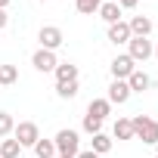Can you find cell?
Returning <instances> with one entry per match:
<instances>
[{"label":"cell","mask_w":158,"mask_h":158,"mask_svg":"<svg viewBox=\"0 0 158 158\" xmlns=\"http://www.w3.org/2000/svg\"><path fill=\"white\" fill-rule=\"evenodd\" d=\"M130 124H133V136H139V139L149 143V146L158 143V121H155V118H149V115H133Z\"/></svg>","instance_id":"6da1fadb"},{"label":"cell","mask_w":158,"mask_h":158,"mask_svg":"<svg viewBox=\"0 0 158 158\" xmlns=\"http://www.w3.org/2000/svg\"><path fill=\"white\" fill-rule=\"evenodd\" d=\"M56 155H68V158H74L77 152H81V136H77V130H59L56 133Z\"/></svg>","instance_id":"7a4b0ae2"},{"label":"cell","mask_w":158,"mask_h":158,"mask_svg":"<svg viewBox=\"0 0 158 158\" xmlns=\"http://www.w3.org/2000/svg\"><path fill=\"white\" fill-rule=\"evenodd\" d=\"M13 139H16L22 149H25V146H31V149H34V143L40 139V130H37V124H34V121H22V124H16Z\"/></svg>","instance_id":"3957f363"},{"label":"cell","mask_w":158,"mask_h":158,"mask_svg":"<svg viewBox=\"0 0 158 158\" xmlns=\"http://www.w3.org/2000/svg\"><path fill=\"white\" fill-rule=\"evenodd\" d=\"M152 53H155V47H152L149 37H130V40H127V56H130L133 62H146Z\"/></svg>","instance_id":"277c9868"},{"label":"cell","mask_w":158,"mask_h":158,"mask_svg":"<svg viewBox=\"0 0 158 158\" xmlns=\"http://www.w3.org/2000/svg\"><path fill=\"white\" fill-rule=\"evenodd\" d=\"M37 40H40V50H53V53H56V50L62 47L65 37H62V28H56V25H44V28L37 31Z\"/></svg>","instance_id":"5b68a950"},{"label":"cell","mask_w":158,"mask_h":158,"mask_svg":"<svg viewBox=\"0 0 158 158\" xmlns=\"http://www.w3.org/2000/svg\"><path fill=\"white\" fill-rule=\"evenodd\" d=\"M109 71H112V77H115V81H127V77L136 71V62H133V59L124 53V56H115V59H112Z\"/></svg>","instance_id":"8992f818"},{"label":"cell","mask_w":158,"mask_h":158,"mask_svg":"<svg viewBox=\"0 0 158 158\" xmlns=\"http://www.w3.org/2000/svg\"><path fill=\"white\" fill-rule=\"evenodd\" d=\"M31 65L37 68V71H56V65H59V59H56V53L53 50H37L34 56H31Z\"/></svg>","instance_id":"52a82bcc"},{"label":"cell","mask_w":158,"mask_h":158,"mask_svg":"<svg viewBox=\"0 0 158 158\" xmlns=\"http://www.w3.org/2000/svg\"><path fill=\"white\" fill-rule=\"evenodd\" d=\"M133 93H130V87H127V81H112V87H109V102L112 106H124L127 99H130Z\"/></svg>","instance_id":"ba28073f"},{"label":"cell","mask_w":158,"mask_h":158,"mask_svg":"<svg viewBox=\"0 0 158 158\" xmlns=\"http://www.w3.org/2000/svg\"><path fill=\"white\" fill-rule=\"evenodd\" d=\"M121 6L115 3V0H102V6H99V19L102 22H109V25H115V22H121Z\"/></svg>","instance_id":"9c48e42d"},{"label":"cell","mask_w":158,"mask_h":158,"mask_svg":"<svg viewBox=\"0 0 158 158\" xmlns=\"http://www.w3.org/2000/svg\"><path fill=\"white\" fill-rule=\"evenodd\" d=\"M127 28H130L133 37H149V34H152V19H146V16H133V19L127 22Z\"/></svg>","instance_id":"30bf717a"},{"label":"cell","mask_w":158,"mask_h":158,"mask_svg":"<svg viewBox=\"0 0 158 158\" xmlns=\"http://www.w3.org/2000/svg\"><path fill=\"white\" fill-rule=\"evenodd\" d=\"M133 34H130V28H127V22H115V25H109V40L115 44V47H121V44H127Z\"/></svg>","instance_id":"8fae6325"},{"label":"cell","mask_w":158,"mask_h":158,"mask_svg":"<svg viewBox=\"0 0 158 158\" xmlns=\"http://www.w3.org/2000/svg\"><path fill=\"white\" fill-rule=\"evenodd\" d=\"M127 87H130V93H143V90H149V87H152V77H149L146 71H139V68H136V71L127 77Z\"/></svg>","instance_id":"7c38bea8"},{"label":"cell","mask_w":158,"mask_h":158,"mask_svg":"<svg viewBox=\"0 0 158 158\" xmlns=\"http://www.w3.org/2000/svg\"><path fill=\"white\" fill-rule=\"evenodd\" d=\"M53 74H56V84H65V81H77V65H71V62H59Z\"/></svg>","instance_id":"4fadbf2b"},{"label":"cell","mask_w":158,"mask_h":158,"mask_svg":"<svg viewBox=\"0 0 158 158\" xmlns=\"http://www.w3.org/2000/svg\"><path fill=\"white\" fill-rule=\"evenodd\" d=\"M87 115H93V118L106 121V118L112 115V102H109V99H93V102L87 106Z\"/></svg>","instance_id":"5bb4252c"},{"label":"cell","mask_w":158,"mask_h":158,"mask_svg":"<svg viewBox=\"0 0 158 158\" xmlns=\"http://www.w3.org/2000/svg\"><path fill=\"white\" fill-rule=\"evenodd\" d=\"M112 133H115V139H133V124H130V118H118Z\"/></svg>","instance_id":"9a60e30c"},{"label":"cell","mask_w":158,"mask_h":158,"mask_svg":"<svg viewBox=\"0 0 158 158\" xmlns=\"http://www.w3.org/2000/svg\"><path fill=\"white\" fill-rule=\"evenodd\" d=\"M19 81V68L16 65H0V87H13Z\"/></svg>","instance_id":"2e32d148"},{"label":"cell","mask_w":158,"mask_h":158,"mask_svg":"<svg viewBox=\"0 0 158 158\" xmlns=\"http://www.w3.org/2000/svg\"><path fill=\"white\" fill-rule=\"evenodd\" d=\"M34 155L37 158H56V143L53 139H37L34 143Z\"/></svg>","instance_id":"e0dca14e"},{"label":"cell","mask_w":158,"mask_h":158,"mask_svg":"<svg viewBox=\"0 0 158 158\" xmlns=\"http://www.w3.org/2000/svg\"><path fill=\"white\" fill-rule=\"evenodd\" d=\"M90 152H96V155L112 152V139H109L106 133H96V136H93V143H90Z\"/></svg>","instance_id":"ac0fdd59"},{"label":"cell","mask_w":158,"mask_h":158,"mask_svg":"<svg viewBox=\"0 0 158 158\" xmlns=\"http://www.w3.org/2000/svg\"><path fill=\"white\" fill-rule=\"evenodd\" d=\"M22 155V146L16 139H3L0 143V158H19Z\"/></svg>","instance_id":"d6986e66"},{"label":"cell","mask_w":158,"mask_h":158,"mask_svg":"<svg viewBox=\"0 0 158 158\" xmlns=\"http://www.w3.org/2000/svg\"><path fill=\"white\" fill-rule=\"evenodd\" d=\"M74 6H77V13H84V16H93V13H99L102 0H74Z\"/></svg>","instance_id":"ffe728a7"},{"label":"cell","mask_w":158,"mask_h":158,"mask_svg":"<svg viewBox=\"0 0 158 158\" xmlns=\"http://www.w3.org/2000/svg\"><path fill=\"white\" fill-rule=\"evenodd\" d=\"M77 90H81V87H77V81H65V84H56V93H59L62 99H74V96H77Z\"/></svg>","instance_id":"44dd1931"},{"label":"cell","mask_w":158,"mask_h":158,"mask_svg":"<svg viewBox=\"0 0 158 158\" xmlns=\"http://www.w3.org/2000/svg\"><path fill=\"white\" fill-rule=\"evenodd\" d=\"M16 130V121H13V115L10 112H0V136H10Z\"/></svg>","instance_id":"7402d4cb"},{"label":"cell","mask_w":158,"mask_h":158,"mask_svg":"<svg viewBox=\"0 0 158 158\" xmlns=\"http://www.w3.org/2000/svg\"><path fill=\"white\" fill-rule=\"evenodd\" d=\"M84 130H87L90 136H96V133H102V121L93 118V115H84Z\"/></svg>","instance_id":"603a6c76"},{"label":"cell","mask_w":158,"mask_h":158,"mask_svg":"<svg viewBox=\"0 0 158 158\" xmlns=\"http://www.w3.org/2000/svg\"><path fill=\"white\" fill-rule=\"evenodd\" d=\"M115 3H118V6H121V10H133V6H136V3H139V0H115Z\"/></svg>","instance_id":"cb8c5ba5"},{"label":"cell","mask_w":158,"mask_h":158,"mask_svg":"<svg viewBox=\"0 0 158 158\" xmlns=\"http://www.w3.org/2000/svg\"><path fill=\"white\" fill-rule=\"evenodd\" d=\"M6 22H10V16H6V10H0V31L6 28Z\"/></svg>","instance_id":"d4e9b609"},{"label":"cell","mask_w":158,"mask_h":158,"mask_svg":"<svg viewBox=\"0 0 158 158\" xmlns=\"http://www.w3.org/2000/svg\"><path fill=\"white\" fill-rule=\"evenodd\" d=\"M74 158H99V155H96V152H90V149H87V152H77V155H74Z\"/></svg>","instance_id":"484cf974"},{"label":"cell","mask_w":158,"mask_h":158,"mask_svg":"<svg viewBox=\"0 0 158 158\" xmlns=\"http://www.w3.org/2000/svg\"><path fill=\"white\" fill-rule=\"evenodd\" d=\"M10 6V0H0V10H6Z\"/></svg>","instance_id":"4316f807"},{"label":"cell","mask_w":158,"mask_h":158,"mask_svg":"<svg viewBox=\"0 0 158 158\" xmlns=\"http://www.w3.org/2000/svg\"><path fill=\"white\" fill-rule=\"evenodd\" d=\"M56 158H68V155H56Z\"/></svg>","instance_id":"83f0119b"},{"label":"cell","mask_w":158,"mask_h":158,"mask_svg":"<svg viewBox=\"0 0 158 158\" xmlns=\"http://www.w3.org/2000/svg\"><path fill=\"white\" fill-rule=\"evenodd\" d=\"M152 56H158V47H155V53H152Z\"/></svg>","instance_id":"f1b7e54d"},{"label":"cell","mask_w":158,"mask_h":158,"mask_svg":"<svg viewBox=\"0 0 158 158\" xmlns=\"http://www.w3.org/2000/svg\"><path fill=\"white\" fill-rule=\"evenodd\" d=\"M155 158H158V155H155Z\"/></svg>","instance_id":"f546056e"}]
</instances>
